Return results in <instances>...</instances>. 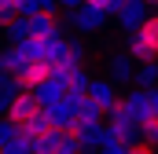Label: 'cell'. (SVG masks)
Segmentation results:
<instances>
[{
	"label": "cell",
	"mask_w": 158,
	"mask_h": 154,
	"mask_svg": "<svg viewBox=\"0 0 158 154\" xmlns=\"http://www.w3.org/2000/svg\"><path fill=\"white\" fill-rule=\"evenodd\" d=\"M125 107L132 110V117H136V121H147V117H151V99H147V88L129 92V95H125Z\"/></svg>",
	"instance_id": "obj_11"
},
{
	"label": "cell",
	"mask_w": 158,
	"mask_h": 154,
	"mask_svg": "<svg viewBox=\"0 0 158 154\" xmlns=\"http://www.w3.org/2000/svg\"><path fill=\"white\" fill-rule=\"evenodd\" d=\"M81 4H85V0H59V7H63V11H74V7H81Z\"/></svg>",
	"instance_id": "obj_26"
},
{
	"label": "cell",
	"mask_w": 158,
	"mask_h": 154,
	"mask_svg": "<svg viewBox=\"0 0 158 154\" xmlns=\"http://www.w3.org/2000/svg\"><path fill=\"white\" fill-rule=\"evenodd\" d=\"M88 99H92V103H96L103 114H110V110L121 103V95H118V81H110V77H107V81H92V84H88Z\"/></svg>",
	"instance_id": "obj_4"
},
{
	"label": "cell",
	"mask_w": 158,
	"mask_h": 154,
	"mask_svg": "<svg viewBox=\"0 0 158 154\" xmlns=\"http://www.w3.org/2000/svg\"><path fill=\"white\" fill-rule=\"evenodd\" d=\"M140 128H143V143L158 147V114H151L147 121H140Z\"/></svg>",
	"instance_id": "obj_20"
},
{
	"label": "cell",
	"mask_w": 158,
	"mask_h": 154,
	"mask_svg": "<svg viewBox=\"0 0 158 154\" xmlns=\"http://www.w3.org/2000/svg\"><path fill=\"white\" fill-rule=\"evenodd\" d=\"M66 22L81 30V33H96V30H103L107 26V11H99V7H92V4H81L74 11H66Z\"/></svg>",
	"instance_id": "obj_2"
},
{
	"label": "cell",
	"mask_w": 158,
	"mask_h": 154,
	"mask_svg": "<svg viewBox=\"0 0 158 154\" xmlns=\"http://www.w3.org/2000/svg\"><path fill=\"white\" fill-rule=\"evenodd\" d=\"M15 140H22V125L11 121V117H4V125H0V147L4 143H15Z\"/></svg>",
	"instance_id": "obj_16"
},
{
	"label": "cell",
	"mask_w": 158,
	"mask_h": 154,
	"mask_svg": "<svg viewBox=\"0 0 158 154\" xmlns=\"http://www.w3.org/2000/svg\"><path fill=\"white\" fill-rule=\"evenodd\" d=\"M147 4H155V7H158V0H147Z\"/></svg>",
	"instance_id": "obj_27"
},
{
	"label": "cell",
	"mask_w": 158,
	"mask_h": 154,
	"mask_svg": "<svg viewBox=\"0 0 158 154\" xmlns=\"http://www.w3.org/2000/svg\"><path fill=\"white\" fill-rule=\"evenodd\" d=\"M99 114H103V110H99V107H96L88 95L77 103V121H99Z\"/></svg>",
	"instance_id": "obj_18"
},
{
	"label": "cell",
	"mask_w": 158,
	"mask_h": 154,
	"mask_svg": "<svg viewBox=\"0 0 158 154\" xmlns=\"http://www.w3.org/2000/svg\"><path fill=\"white\" fill-rule=\"evenodd\" d=\"M140 33H143V37H147V40L158 48V15H151V18L143 22V30H140Z\"/></svg>",
	"instance_id": "obj_22"
},
{
	"label": "cell",
	"mask_w": 158,
	"mask_h": 154,
	"mask_svg": "<svg viewBox=\"0 0 158 154\" xmlns=\"http://www.w3.org/2000/svg\"><path fill=\"white\" fill-rule=\"evenodd\" d=\"M132 84H136V88H158V63H140Z\"/></svg>",
	"instance_id": "obj_15"
},
{
	"label": "cell",
	"mask_w": 158,
	"mask_h": 154,
	"mask_svg": "<svg viewBox=\"0 0 158 154\" xmlns=\"http://www.w3.org/2000/svg\"><path fill=\"white\" fill-rule=\"evenodd\" d=\"M129 154H155V147H151V143H136Z\"/></svg>",
	"instance_id": "obj_25"
},
{
	"label": "cell",
	"mask_w": 158,
	"mask_h": 154,
	"mask_svg": "<svg viewBox=\"0 0 158 154\" xmlns=\"http://www.w3.org/2000/svg\"><path fill=\"white\" fill-rule=\"evenodd\" d=\"M59 66H85V44L81 40H66V48L59 55Z\"/></svg>",
	"instance_id": "obj_14"
},
{
	"label": "cell",
	"mask_w": 158,
	"mask_h": 154,
	"mask_svg": "<svg viewBox=\"0 0 158 154\" xmlns=\"http://www.w3.org/2000/svg\"><path fill=\"white\" fill-rule=\"evenodd\" d=\"M147 99H151V114H158V88H147Z\"/></svg>",
	"instance_id": "obj_24"
},
{
	"label": "cell",
	"mask_w": 158,
	"mask_h": 154,
	"mask_svg": "<svg viewBox=\"0 0 158 154\" xmlns=\"http://www.w3.org/2000/svg\"><path fill=\"white\" fill-rule=\"evenodd\" d=\"M85 4H92V7H99L107 15H118L121 7H125V0H85Z\"/></svg>",
	"instance_id": "obj_21"
},
{
	"label": "cell",
	"mask_w": 158,
	"mask_h": 154,
	"mask_svg": "<svg viewBox=\"0 0 158 154\" xmlns=\"http://www.w3.org/2000/svg\"><path fill=\"white\" fill-rule=\"evenodd\" d=\"M37 99H40V107L48 110V107H55V103H63V99H66V88L52 77L48 84H40V88H37Z\"/></svg>",
	"instance_id": "obj_12"
},
{
	"label": "cell",
	"mask_w": 158,
	"mask_h": 154,
	"mask_svg": "<svg viewBox=\"0 0 158 154\" xmlns=\"http://www.w3.org/2000/svg\"><path fill=\"white\" fill-rule=\"evenodd\" d=\"M0 154H37V147L22 136V140H15V143H4V147H0Z\"/></svg>",
	"instance_id": "obj_19"
},
{
	"label": "cell",
	"mask_w": 158,
	"mask_h": 154,
	"mask_svg": "<svg viewBox=\"0 0 158 154\" xmlns=\"http://www.w3.org/2000/svg\"><path fill=\"white\" fill-rule=\"evenodd\" d=\"M15 77H19L22 92H37L40 84H48V81L55 77V63H52V59H33V63H26Z\"/></svg>",
	"instance_id": "obj_1"
},
{
	"label": "cell",
	"mask_w": 158,
	"mask_h": 154,
	"mask_svg": "<svg viewBox=\"0 0 158 154\" xmlns=\"http://www.w3.org/2000/svg\"><path fill=\"white\" fill-rule=\"evenodd\" d=\"M22 95V84H19V77L15 74H0V107L7 110L15 99Z\"/></svg>",
	"instance_id": "obj_13"
},
{
	"label": "cell",
	"mask_w": 158,
	"mask_h": 154,
	"mask_svg": "<svg viewBox=\"0 0 158 154\" xmlns=\"http://www.w3.org/2000/svg\"><path fill=\"white\" fill-rule=\"evenodd\" d=\"M40 110H44V107H40L37 92H22V95L7 107V117H11V121H19V125H26V121H30V117H37Z\"/></svg>",
	"instance_id": "obj_5"
},
{
	"label": "cell",
	"mask_w": 158,
	"mask_h": 154,
	"mask_svg": "<svg viewBox=\"0 0 158 154\" xmlns=\"http://www.w3.org/2000/svg\"><path fill=\"white\" fill-rule=\"evenodd\" d=\"M77 140L85 151H99L110 136H107V125H99V121H77Z\"/></svg>",
	"instance_id": "obj_7"
},
{
	"label": "cell",
	"mask_w": 158,
	"mask_h": 154,
	"mask_svg": "<svg viewBox=\"0 0 158 154\" xmlns=\"http://www.w3.org/2000/svg\"><path fill=\"white\" fill-rule=\"evenodd\" d=\"M125 51H129L136 63H158V48H155V44H151L147 37H143L140 30L125 37Z\"/></svg>",
	"instance_id": "obj_8"
},
{
	"label": "cell",
	"mask_w": 158,
	"mask_h": 154,
	"mask_svg": "<svg viewBox=\"0 0 158 154\" xmlns=\"http://www.w3.org/2000/svg\"><path fill=\"white\" fill-rule=\"evenodd\" d=\"M107 77H110V81H118V84H129V81H136V59H132L129 51H121V55H110V59H107Z\"/></svg>",
	"instance_id": "obj_6"
},
{
	"label": "cell",
	"mask_w": 158,
	"mask_h": 154,
	"mask_svg": "<svg viewBox=\"0 0 158 154\" xmlns=\"http://www.w3.org/2000/svg\"><path fill=\"white\" fill-rule=\"evenodd\" d=\"M147 11H151V4H147V0H125V7L118 11V26L125 30V33H136V30H143V22L151 18Z\"/></svg>",
	"instance_id": "obj_3"
},
{
	"label": "cell",
	"mask_w": 158,
	"mask_h": 154,
	"mask_svg": "<svg viewBox=\"0 0 158 154\" xmlns=\"http://www.w3.org/2000/svg\"><path fill=\"white\" fill-rule=\"evenodd\" d=\"M19 11H22V15H33V11H59V0H22Z\"/></svg>",
	"instance_id": "obj_17"
},
{
	"label": "cell",
	"mask_w": 158,
	"mask_h": 154,
	"mask_svg": "<svg viewBox=\"0 0 158 154\" xmlns=\"http://www.w3.org/2000/svg\"><path fill=\"white\" fill-rule=\"evenodd\" d=\"M129 151H132V147H129V143H118V140H107V143L99 147V154H129Z\"/></svg>",
	"instance_id": "obj_23"
},
{
	"label": "cell",
	"mask_w": 158,
	"mask_h": 154,
	"mask_svg": "<svg viewBox=\"0 0 158 154\" xmlns=\"http://www.w3.org/2000/svg\"><path fill=\"white\" fill-rule=\"evenodd\" d=\"M48 132H55V125H52V117H48V110H40L37 117H30V121L22 125V136H26L30 143H37V140H44Z\"/></svg>",
	"instance_id": "obj_10"
},
{
	"label": "cell",
	"mask_w": 158,
	"mask_h": 154,
	"mask_svg": "<svg viewBox=\"0 0 158 154\" xmlns=\"http://www.w3.org/2000/svg\"><path fill=\"white\" fill-rule=\"evenodd\" d=\"M48 117H52V125L55 128H77V107L74 103H55V107H48Z\"/></svg>",
	"instance_id": "obj_9"
}]
</instances>
